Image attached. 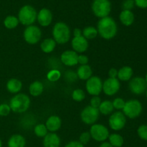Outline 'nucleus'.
Listing matches in <instances>:
<instances>
[{
	"label": "nucleus",
	"instance_id": "f257e3e1",
	"mask_svg": "<svg viewBox=\"0 0 147 147\" xmlns=\"http://www.w3.org/2000/svg\"><path fill=\"white\" fill-rule=\"evenodd\" d=\"M96 29L99 35L104 40H111L118 32L117 24L111 17H106L100 19Z\"/></svg>",
	"mask_w": 147,
	"mask_h": 147
},
{
	"label": "nucleus",
	"instance_id": "f03ea898",
	"mask_svg": "<svg viewBox=\"0 0 147 147\" xmlns=\"http://www.w3.org/2000/svg\"><path fill=\"white\" fill-rule=\"evenodd\" d=\"M30 98L24 93H17L13 96L9 102L11 111L14 113H22L27 111L30 106Z\"/></svg>",
	"mask_w": 147,
	"mask_h": 147
},
{
	"label": "nucleus",
	"instance_id": "7ed1b4c3",
	"mask_svg": "<svg viewBox=\"0 0 147 147\" xmlns=\"http://www.w3.org/2000/svg\"><path fill=\"white\" fill-rule=\"evenodd\" d=\"M70 27L67 24L63 22H57L53 29V40L57 44H65L70 40Z\"/></svg>",
	"mask_w": 147,
	"mask_h": 147
},
{
	"label": "nucleus",
	"instance_id": "20e7f679",
	"mask_svg": "<svg viewBox=\"0 0 147 147\" xmlns=\"http://www.w3.org/2000/svg\"><path fill=\"white\" fill-rule=\"evenodd\" d=\"M37 12L31 5H24L21 7L18 12L19 22L24 26L32 25L37 20Z\"/></svg>",
	"mask_w": 147,
	"mask_h": 147
},
{
	"label": "nucleus",
	"instance_id": "39448f33",
	"mask_svg": "<svg viewBox=\"0 0 147 147\" xmlns=\"http://www.w3.org/2000/svg\"><path fill=\"white\" fill-rule=\"evenodd\" d=\"M91 8L94 15L101 19L109 17L111 11V4L109 0H93Z\"/></svg>",
	"mask_w": 147,
	"mask_h": 147
},
{
	"label": "nucleus",
	"instance_id": "423d86ee",
	"mask_svg": "<svg viewBox=\"0 0 147 147\" xmlns=\"http://www.w3.org/2000/svg\"><path fill=\"white\" fill-rule=\"evenodd\" d=\"M142 109V105L139 100L131 99L125 103V106L122 111L126 117L134 119L140 116Z\"/></svg>",
	"mask_w": 147,
	"mask_h": 147
},
{
	"label": "nucleus",
	"instance_id": "0eeeda50",
	"mask_svg": "<svg viewBox=\"0 0 147 147\" xmlns=\"http://www.w3.org/2000/svg\"><path fill=\"white\" fill-rule=\"evenodd\" d=\"M89 133L92 139L98 142H104L109 139L110 135L108 128L100 123H95L92 125Z\"/></svg>",
	"mask_w": 147,
	"mask_h": 147
},
{
	"label": "nucleus",
	"instance_id": "6e6552de",
	"mask_svg": "<svg viewBox=\"0 0 147 147\" xmlns=\"http://www.w3.org/2000/svg\"><path fill=\"white\" fill-rule=\"evenodd\" d=\"M23 37L27 43L30 45H35L40 40L42 37V31L37 26H27L23 33Z\"/></svg>",
	"mask_w": 147,
	"mask_h": 147
},
{
	"label": "nucleus",
	"instance_id": "1a4fd4ad",
	"mask_svg": "<svg viewBox=\"0 0 147 147\" xmlns=\"http://www.w3.org/2000/svg\"><path fill=\"white\" fill-rule=\"evenodd\" d=\"M99 111L98 109L88 106L83 109L80 113L82 121L87 125H93L99 118Z\"/></svg>",
	"mask_w": 147,
	"mask_h": 147
},
{
	"label": "nucleus",
	"instance_id": "9d476101",
	"mask_svg": "<svg viewBox=\"0 0 147 147\" xmlns=\"http://www.w3.org/2000/svg\"><path fill=\"white\" fill-rule=\"evenodd\" d=\"M126 123V117L123 112L117 111L111 113L109 119V124L113 131H120L124 128Z\"/></svg>",
	"mask_w": 147,
	"mask_h": 147
},
{
	"label": "nucleus",
	"instance_id": "9b49d317",
	"mask_svg": "<svg viewBox=\"0 0 147 147\" xmlns=\"http://www.w3.org/2000/svg\"><path fill=\"white\" fill-rule=\"evenodd\" d=\"M86 88L89 94L93 96H97L101 93L103 82L98 76H92L86 80Z\"/></svg>",
	"mask_w": 147,
	"mask_h": 147
},
{
	"label": "nucleus",
	"instance_id": "f8f14e48",
	"mask_svg": "<svg viewBox=\"0 0 147 147\" xmlns=\"http://www.w3.org/2000/svg\"><path fill=\"white\" fill-rule=\"evenodd\" d=\"M129 90L136 95H142L146 91L147 83L145 78L142 77H135L130 80L129 84Z\"/></svg>",
	"mask_w": 147,
	"mask_h": 147
},
{
	"label": "nucleus",
	"instance_id": "ddd939ff",
	"mask_svg": "<svg viewBox=\"0 0 147 147\" xmlns=\"http://www.w3.org/2000/svg\"><path fill=\"white\" fill-rule=\"evenodd\" d=\"M121 84L118 78H109L103 83V93L109 96H112L117 93L120 89Z\"/></svg>",
	"mask_w": 147,
	"mask_h": 147
},
{
	"label": "nucleus",
	"instance_id": "4468645a",
	"mask_svg": "<svg viewBox=\"0 0 147 147\" xmlns=\"http://www.w3.org/2000/svg\"><path fill=\"white\" fill-rule=\"evenodd\" d=\"M78 55L73 50H65L62 53L60 56L62 63L68 67H73L78 64Z\"/></svg>",
	"mask_w": 147,
	"mask_h": 147
},
{
	"label": "nucleus",
	"instance_id": "2eb2a0df",
	"mask_svg": "<svg viewBox=\"0 0 147 147\" xmlns=\"http://www.w3.org/2000/svg\"><path fill=\"white\" fill-rule=\"evenodd\" d=\"M71 45L73 51L78 53H83L88 48V42L83 35L73 37L71 41Z\"/></svg>",
	"mask_w": 147,
	"mask_h": 147
},
{
	"label": "nucleus",
	"instance_id": "dca6fc26",
	"mask_svg": "<svg viewBox=\"0 0 147 147\" xmlns=\"http://www.w3.org/2000/svg\"><path fill=\"white\" fill-rule=\"evenodd\" d=\"M37 20L42 27H48L53 21V14L47 8H42L37 13Z\"/></svg>",
	"mask_w": 147,
	"mask_h": 147
},
{
	"label": "nucleus",
	"instance_id": "f3484780",
	"mask_svg": "<svg viewBox=\"0 0 147 147\" xmlns=\"http://www.w3.org/2000/svg\"><path fill=\"white\" fill-rule=\"evenodd\" d=\"M62 126V121L59 116L53 115L50 116L47 119L45 123V126L48 131L51 133H55V131H58Z\"/></svg>",
	"mask_w": 147,
	"mask_h": 147
},
{
	"label": "nucleus",
	"instance_id": "a211bd4d",
	"mask_svg": "<svg viewBox=\"0 0 147 147\" xmlns=\"http://www.w3.org/2000/svg\"><path fill=\"white\" fill-rule=\"evenodd\" d=\"M60 138L55 133H48L43 138V146L44 147H60Z\"/></svg>",
	"mask_w": 147,
	"mask_h": 147
},
{
	"label": "nucleus",
	"instance_id": "6ab92c4d",
	"mask_svg": "<svg viewBox=\"0 0 147 147\" xmlns=\"http://www.w3.org/2000/svg\"><path fill=\"white\" fill-rule=\"evenodd\" d=\"M133 69L130 66H123L118 70L117 78L121 81H129L133 76Z\"/></svg>",
	"mask_w": 147,
	"mask_h": 147
},
{
	"label": "nucleus",
	"instance_id": "aec40b11",
	"mask_svg": "<svg viewBox=\"0 0 147 147\" xmlns=\"http://www.w3.org/2000/svg\"><path fill=\"white\" fill-rule=\"evenodd\" d=\"M22 88V83L17 78H11L7 83V89L9 93L17 94Z\"/></svg>",
	"mask_w": 147,
	"mask_h": 147
},
{
	"label": "nucleus",
	"instance_id": "412c9836",
	"mask_svg": "<svg viewBox=\"0 0 147 147\" xmlns=\"http://www.w3.org/2000/svg\"><path fill=\"white\" fill-rule=\"evenodd\" d=\"M119 20H120L121 22L123 25L126 26V27H129V26L131 25L134 23V13L131 11H129V10H123L120 13Z\"/></svg>",
	"mask_w": 147,
	"mask_h": 147
},
{
	"label": "nucleus",
	"instance_id": "4be33fe9",
	"mask_svg": "<svg viewBox=\"0 0 147 147\" xmlns=\"http://www.w3.org/2000/svg\"><path fill=\"white\" fill-rule=\"evenodd\" d=\"M8 147H25L26 140L21 134H14L9 139Z\"/></svg>",
	"mask_w": 147,
	"mask_h": 147
},
{
	"label": "nucleus",
	"instance_id": "5701e85b",
	"mask_svg": "<svg viewBox=\"0 0 147 147\" xmlns=\"http://www.w3.org/2000/svg\"><path fill=\"white\" fill-rule=\"evenodd\" d=\"M93 71L88 65H80L77 70V76L79 79L82 80H87L92 77Z\"/></svg>",
	"mask_w": 147,
	"mask_h": 147
},
{
	"label": "nucleus",
	"instance_id": "b1692460",
	"mask_svg": "<svg viewBox=\"0 0 147 147\" xmlns=\"http://www.w3.org/2000/svg\"><path fill=\"white\" fill-rule=\"evenodd\" d=\"M44 90V85L39 80L32 82L29 87V91L31 96L37 97L42 93Z\"/></svg>",
	"mask_w": 147,
	"mask_h": 147
},
{
	"label": "nucleus",
	"instance_id": "393cba45",
	"mask_svg": "<svg viewBox=\"0 0 147 147\" xmlns=\"http://www.w3.org/2000/svg\"><path fill=\"white\" fill-rule=\"evenodd\" d=\"M56 44L53 39L52 38H46L40 44V48L42 51L45 53H50L55 50L56 47Z\"/></svg>",
	"mask_w": 147,
	"mask_h": 147
},
{
	"label": "nucleus",
	"instance_id": "a878e982",
	"mask_svg": "<svg viewBox=\"0 0 147 147\" xmlns=\"http://www.w3.org/2000/svg\"><path fill=\"white\" fill-rule=\"evenodd\" d=\"M99 113H101L103 116H108L113 113V106L112 104V102L111 100H106L101 102L100 106L98 107Z\"/></svg>",
	"mask_w": 147,
	"mask_h": 147
},
{
	"label": "nucleus",
	"instance_id": "bb28decb",
	"mask_svg": "<svg viewBox=\"0 0 147 147\" xmlns=\"http://www.w3.org/2000/svg\"><path fill=\"white\" fill-rule=\"evenodd\" d=\"M98 34V33L97 29L93 26L86 27L82 30V35L86 40H93L97 37Z\"/></svg>",
	"mask_w": 147,
	"mask_h": 147
},
{
	"label": "nucleus",
	"instance_id": "cd10ccee",
	"mask_svg": "<svg viewBox=\"0 0 147 147\" xmlns=\"http://www.w3.org/2000/svg\"><path fill=\"white\" fill-rule=\"evenodd\" d=\"M109 144L113 147H121L123 145V138L119 134H112L109 136Z\"/></svg>",
	"mask_w": 147,
	"mask_h": 147
},
{
	"label": "nucleus",
	"instance_id": "c85d7f7f",
	"mask_svg": "<svg viewBox=\"0 0 147 147\" xmlns=\"http://www.w3.org/2000/svg\"><path fill=\"white\" fill-rule=\"evenodd\" d=\"M19 22L18 18L14 15H9L6 17L4 20V25L8 30H13L18 26Z\"/></svg>",
	"mask_w": 147,
	"mask_h": 147
},
{
	"label": "nucleus",
	"instance_id": "c756f323",
	"mask_svg": "<svg viewBox=\"0 0 147 147\" xmlns=\"http://www.w3.org/2000/svg\"><path fill=\"white\" fill-rule=\"evenodd\" d=\"M34 133L37 137L44 138L48 134V130L46 128L45 124L39 123V124H37L34 126Z\"/></svg>",
	"mask_w": 147,
	"mask_h": 147
},
{
	"label": "nucleus",
	"instance_id": "7c9ffc66",
	"mask_svg": "<svg viewBox=\"0 0 147 147\" xmlns=\"http://www.w3.org/2000/svg\"><path fill=\"white\" fill-rule=\"evenodd\" d=\"M61 77V73L57 69H53L50 70L47 74V78L50 82H56Z\"/></svg>",
	"mask_w": 147,
	"mask_h": 147
},
{
	"label": "nucleus",
	"instance_id": "2f4dec72",
	"mask_svg": "<svg viewBox=\"0 0 147 147\" xmlns=\"http://www.w3.org/2000/svg\"><path fill=\"white\" fill-rule=\"evenodd\" d=\"M86 98V93H85L84 90L82 89L78 88L73 90V93H72V98L77 102H81Z\"/></svg>",
	"mask_w": 147,
	"mask_h": 147
},
{
	"label": "nucleus",
	"instance_id": "473e14b6",
	"mask_svg": "<svg viewBox=\"0 0 147 147\" xmlns=\"http://www.w3.org/2000/svg\"><path fill=\"white\" fill-rule=\"evenodd\" d=\"M138 136L142 140L147 141V125H141L137 129Z\"/></svg>",
	"mask_w": 147,
	"mask_h": 147
},
{
	"label": "nucleus",
	"instance_id": "72a5a7b5",
	"mask_svg": "<svg viewBox=\"0 0 147 147\" xmlns=\"http://www.w3.org/2000/svg\"><path fill=\"white\" fill-rule=\"evenodd\" d=\"M125 100H123L121 98H116L113 100V101L112 102V104H113V109H116V110H123V107L125 106Z\"/></svg>",
	"mask_w": 147,
	"mask_h": 147
},
{
	"label": "nucleus",
	"instance_id": "f704fd0d",
	"mask_svg": "<svg viewBox=\"0 0 147 147\" xmlns=\"http://www.w3.org/2000/svg\"><path fill=\"white\" fill-rule=\"evenodd\" d=\"M11 109L7 103L0 104V116H7L10 113Z\"/></svg>",
	"mask_w": 147,
	"mask_h": 147
},
{
	"label": "nucleus",
	"instance_id": "c9c22d12",
	"mask_svg": "<svg viewBox=\"0 0 147 147\" xmlns=\"http://www.w3.org/2000/svg\"><path fill=\"white\" fill-rule=\"evenodd\" d=\"M65 79L67 82H70V83L76 81V80L78 79L77 73L72 71V70H68V71L66 72L65 74Z\"/></svg>",
	"mask_w": 147,
	"mask_h": 147
},
{
	"label": "nucleus",
	"instance_id": "e433bc0d",
	"mask_svg": "<svg viewBox=\"0 0 147 147\" xmlns=\"http://www.w3.org/2000/svg\"><path fill=\"white\" fill-rule=\"evenodd\" d=\"M91 136L89 132L86 131L83 132L80 134V137H79V142L82 144L83 145H86L90 141Z\"/></svg>",
	"mask_w": 147,
	"mask_h": 147
},
{
	"label": "nucleus",
	"instance_id": "4c0bfd02",
	"mask_svg": "<svg viewBox=\"0 0 147 147\" xmlns=\"http://www.w3.org/2000/svg\"><path fill=\"white\" fill-rule=\"evenodd\" d=\"M134 0H124L122 3V8L123 10H129L131 11L132 9L134 7Z\"/></svg>",
	"mask_w": 147,
	"mask_h": 147
},
{
	"label": "nucleus",
	"instance_id": "58836bf2",
	"mask_svg": "<svg viewBox=\"0 0 147 147\" xmlns=\"http://www.w3.org/2000/svg\"><path fill=\"white\" fill-rule=\"evenodd\" d=\"M101 102H102L101 98H100L98 96H93L92 98L90 99V106L93 108H96V109H98V107L100 106Z\"/></svg>",
	"mask_w": 147,
	"mask_h": 147
},
{
	"label": "nucleus",
	"instance_id": "ea45409f",
	"mask_svg": "<svg viewBox=\"0 0 147 147\" xmlns=\"http://www.w3.org/2000/svg\"><path fill=\"white\" fill-rule=\"evenodd\" d=\"M88 57L85 55H78V63L80 64L81 65H88Z\"/></svg>",
	"mask_w": 147,
	"mask_h": 147
},
{
	"label": "nucleus",
	"instance_id": "a19ab883",
	"mask_svg": "<svg viewBox=\"0 0 147 147\" xmlns=\"http://www.w3.org/2000/svg\"><path fill=\"white\" fill-rule=\"evenodd\" d=\"M135 5L141 9L147 8V0H134Z\"/></svg>",
	"mask_w": 147,
	"mask_h": 147
},
{
	"label": "nucleus",
	"instance_id": "79ce46f5",
	"mask_svg": "<svg viewBox=\"0 0 147 147\" xmlns=\"http://www.w3.org/2000/svg\"><path fill=\"white\" fill-rule=\"evenodd\" d=\"M65 147H84V145L82 144L79 141H71L68 142Z\"/></svg>",
	"mask_w": 147,
	"mask_h": 147
},
{
	"label": "nucleus",
	"instance_id": "37998d69",
	"mask_svg": "<svg viewBox=\"0 0 147 147\" xmlns=\"http://www.w3.org/2000/svg\"><path fill=\"white\" fill-rule=\"evenodd\" d=\"M109 76L110 78H117L118 70L116 68H111L109 71Z\"/></svg>",
	"mask_w": 147,
	"mask_h": 147
},
{
	"label": "nucleus",
	"instance_id": "c03bdc74",
	"mask_svg": "<svg viewBox=\"0 0 147 147\" xmlns=\"http://www.w3.org/2000/svg\"><path fill=\"white\" fill-rule=\"evenodd\" d=\"M73 35H74V37L82 36V30L79 28H76L73 30Z\"/></svg>",
	"mask_w": 147,
	"mask_h": 147
},
{
	"label": "nucleus",
	"instance_id": "a18cd8bd",
	"mask_svg": "<svg viewBox=\"0 0 147 147\" xmlns=\"http://www.w3.org/2000/svg\"><path fill=\"white\" fill-rule=\"evenodd\" d=\"M99 147H113L111 145L109 144V142H103V143L101 144L100 145V146Z\"/></svg>",
	"mask_w": 147,
	"mask_h": 147
},
{
	"label": "nucleus",
	"instance_id": "49530a36",
	"mask_svg": "<svg viewBox=\"0 0 147 147\" xmlns=\"http://www.w3.org/2000/svg\"><path fill=\"white\" fill-rule=\"evenodd\" d=\"M0 147H2V142H1V139H0Z\"/></svg>",
	"mask_w": 147,
	"mask_h": 147
},
{
	"label": "nucleus",
	"instance_id": "de8ad7c7",
	"mask_svg": "<svg viewBox=\"0 0 147 147\" xmlns=\"http://www.w3.org/2000/svg\"><path fill=\"white\" fill-rule=\"evenodd\" d=\"M145 80H146V83H147V73H146V77H145Z\"/></svg>",
	"mask_w": 147,
	"mask_h": 147
},
{
	"label": "nucleus",
	"instance_id": "09e8293b",
	"mask_svg": "<svg viewBox=\"0 0 147 147\" xmlns=\"http://www.w3.org/2000/svg\"><path fill=\"white\" fill-rule=\"evenodd\" d=\"M146 98H147V90H146Z\"/></svg>",
	"mask_w": 147,
	"mask_h": 147
}]
</instances>
